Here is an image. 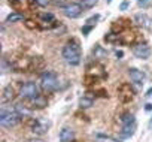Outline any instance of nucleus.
I'll list each match as a JSON object with an SVG mask.
<instances>
[{
    "label": "nucleus",
    "mask_w": 152,
    "mask_h": 142,
    "mask_svg": "<svg viewBox=\"0 0 152 142\" xmlns=\"http://www.w3.org/2000/svg\"><path fill=\"white\" fill-rule=\"evenodd\" d=\"M81 57H82L81 45H79L78 39L72 38V39L67 40L66 45L63 46V58H64L66 63L70 64V66H78V64L81 63Z\"/></svg>",
    "instance_id": "1"
},
{
    "label": "nucleus",
    "mask_w": 152,
    "mask_h": 142,
    "mask_svg": "<svg viewBox=\"0 0 152 142\" xmlns=\"http://www.w3.org/2000/svg\"><path fill=\"white\" fill-rule=\"evenodd\" d=\"M104 78H107L104 66L102 63H93L87 67V72H85V77H84V84L87 87H91V85H96L99 81H102Z\"/></svg>",
    "instance_id": "2"
},
{
    "label": "nucleus",
    "mask_w": 152,
    "mask_h": 142,
    "mask_svg": "<svg viewBox=\"0 0 152 142\" xmlns=\"http://www.w3.org/2000/svg\"><path fill=\"white\" fill-rule=\"evenodd\" d=\"M23 120V114L14 108V109H2V114H0V123L5 129H11L15 127L17 124H20Z\"/></svg>",
    "instance_id": "3"
},
{
    "label": "nucleus",
    "mask_w": 152,
    "mask_h": 142,
    "mask_svg": "<svg viewBox=\"0 0 152 142\" xmlns=\"http://www.w3.org/2000/svg\"><path fill=\"white\" fill-rule=\"evenodd\" d=\"M40 85L42 90L46 93H52L57 90L58 87V79H57V74L52 72V70H48V72H43L40 77Z\"/></svg>",
    "instance_id": "4"
},
{
    "label": "nucleus",
    "mask_w": 152,
    "mask_h": 142,
    "mask_svg": "<svg viewBox=\"0 0 152 142\" xmlns=\"http://www.w3.org/2000/svg\"><path fill=\"white\" fill-rule=\"evenodd\" d=\"M27 124H28L30 130H31L34 135H39V136L48 133V130H49V127H51V123H49L46 118H30Z\"/></svg>",
    "instance_id": "5"
},
{
    "label": "nucleus",
    "mask_w": 152,
    "mask_h": 142,
    "mask_svg": "<svg viewBox=\"0 0 152 142\" xmlns=\"http://www.w3.org/2000/svg\"><path fill=\"white\" fill-rule=\"evenodd\" d=\"M20 94L24 100H28V99H33V97H37L39 96V87L34 81H27L21 85V90H20Z\"/></svg>",
    "instance_id": "6"
},
{
    "label": "nucleus",
    "mask_w": 152,
    "mask_h": 142,
    "mask_svg": "<svg viewBox=\"0 0 152 142\" xmlns=\"http://www.w3.org/2000/svg\"><path fill=\"white\" fill-rule=\"evenodd\" d=\"M118 99L121 100V103H128L134 99V90L128 82H122L118 87Z\"/></svg>",
    "instance_id": "7"
},
{
    "label": "nucleus",
    "mask_w": 152,
    "mask_h": 142,
    "mask_svg": "<svg viewBox=\"0 0 152 142\" xmlns=\"http://www.w3.org/2000/svg\"><path fill=\"white\" fill-rule=\"evenodd\" d=\"M61 9H63V15L67 17V18H70V20L78 18L84 12V9H82V6L79 3H72V2L69 5H66L64 8H61Z\"/></svg>",
    "instance_id": "8"
},
{
    "label": "nucleus",
    "mask_w": 152,
    "mask_h": 142,
    "mask_svg": "<svg viewBox=\"0 0 152 142\" xmlns=\"http://www.w3.org/2000/svg\"><path fill=\"white\" fill-rule=\"evenodd\" d=\"M133 54L136 58H140V60H148L151 57V46L148 43H137L134 48H133Z\"/></svg>",
    "instance_id": "9"
},
{
    "label": "nucleus",
    "mask_w": 152,
    "mask_h": 142,
    "mask_svg": "<svg viewBox=\"0 0 152 142\" xmlns=\"http://www.w3.org/2000/svg\"><path fill=\"white\" fill-rule=\"evenodd\" d=\"M46 105H48V99L42 94H39L37 97L26 100V106L30 109H43V108H46Z\"/></svg>",
    "instance_id": "10"
},
{
    "label": "nucleus",
    "mask_w": 152,
    "mask_h": 142,
    "mask_svg": "<svg viewBox=\"0 0 152 142\" xmlns=\"http://www.w3.org/2000/svg\"><path fill=\"white\" fill-rule=\"evenodd\" d=\"M128 77L134 84H139V85H142L143 81H145V74L137 67H130L128 69Z\"/></svg>",
    "instance_id": "11"
},
{
    "label": "nucleus",
    "mask_w": 152,
    "mask_h": 142,
    "mask_svg": "<svg viewBox=\"0 0 152 142\" xmlns=\"http://www.w3.org/2000/svg\"><path fill=\"white\" fill-rule=\"evenodd\" d=\"M134 21L137 23V26H140L143 29H151L152 27V18L148 17L146 14H136L134 15Z\"/></svg>",
    "instance_id": "12"
},
{
    "label": "nucleus",
    "mask_w": 152,
    "mask_h": 142,
    "mask_svg": "<svg viewBox=\"0 0 152 142\" xmlns=\"http://www.w3.org/2000/svg\"><path fill=\"white\" fill-rule=\"evenodd\" d=\"M15 99V90L11 85H6L2 90V103H11Z\"/></svg>",
    "instance_id": "13"
},
{
    "label": "nucleus",
    "mask_w": 152,
    "mask_h": 142,
    "mask_svg": "<svg viewBox=\"0 0 152 142\" xmlns=\"http://www.w3.org/2000/svg\"><path fill=\"white\" fill-rule=\"evenodd\" d=\"M60 142H75V132L69 127L61 129L60 132Z\"/></svg>",
    "instance_id": "14"
},
{
    "label": "nucleus",
    "mask_w": 152,
    "mask_h": 142,
    "mask_svg": "<svg viewBox=\"0 0 152 142\" xmlns=\"http://www.w3.org/2000/svg\"><path fill=\"white\" fill-rule=\"evenodd\" d=\"M136 38L137 35L134 32H125V33H121V45H133L136 42Z\"/></svg>",
    "instance_id": "15"
},
{
    "label": "nucleus",
    "mask_w": 152,
    "mask_h": 142,
    "mask_svg": "<svg viewBox=\"0 0 152 142\" xmlns=\"http://www.w3.org/2000/svg\"><path fill=\"white\" fill-rule=\"evenodd\" d=\"M20 21H24V15H23L21 12H11V14L6 17V20H5V23H8V24L20 23Z\"/></svg>",
    "instance_id": "16"
},
{
    "label": "nucleus",
    "mask_w": 152,
    "mask_h": 142,
    "mask_svg": "<svg viewBox=\"0 0 152 142\" xmlns=\"http://www.w3.org/2000/svg\"><path fill=\"white\" fill-rule=\"evenodd\" d=\"M134 130H136V124L124 126V127H122V130H121V138H119L118 141H121V139H127V138L133 136V135H134Z\"/></svg>",
    "instance_id": "17"
},
{
    "label": "nucleus",
    "mask_w": 152,
    "mask_h": 142,
    "mask_svg": "<svg viewBox=\"0 0 152 142\" xmlns=\"http://www.w3.org/2000/svg\"><path fill=\"white\" fill-rule=\"evenodd\" d=\"M121 123L122 126H131V124H136V118L131 112H124L121 115Z\"/></svg>",
    "instance_id": "18"
},
{
    "label": "nucleus",
    "mask_w": 152,
    "mask_h": 142,
    "mask_svg": "<svg viewBox=\"0 0 152 142\" xmlns=\"http://www.w3.org/2000/svg\"><path fill=\"white\" fill-rule=\"evenodd\" d=\"M104 40L107 43H121V35L113 33V32H109V33L104 35Z\"/></svg>",
    "instance_id": "19"
},
{
    "label": "nucleus",
    "mask_w": 152,
    "mask_h": 142,
    "mask_svg": "<svg viewBox=\"0 0 152 142\" xmlns=\"http://www.w3.org/2000/svg\"><path fill=\"white\" fill-rule=\"evenodd\" d=\"M106 55H107L106 49H103L100 45H96V46L93 48V57H94V58H103V57H106Z\"/></svg>",
    "instance_id": "20"
},
{
    "label": "nucleus",
    "mask_w": 152,
    "mask_h": 142,
    "mask_svg": "<svg viewBox=\"0 0 152 142\" xmlns=\"http://www.w3.org/2000/svg\"><path fill=\"white\" fill-rule=\"evenodd\" d=\"M93 103H94L93 97H81L79 99V108L81 109H88V108L93 106Z\"/></svg>",
    "instance_id": "21"
},
{
    "label": "nucleus",
    "mask_w": 152,
    "mask_h": 142,
    "mask_svg": "<svg viewBox=\"0 0 152 142\" xmlns=\"http://www.w3.org/2000/svg\"><path fill=\"white\" fill-rule=\"evenodd\" d=\"M99 0H79V5L82 6V9H91L97 5Z\"/></svg>",
    "instance_id": "22"
},
{
    "label": "nucleus",
    "mask_w": 152,
    "mask_h": 142,
    "mask_svg": "<svg viewBox=\"0 0 152 142\" xmlns=\"http://www.w3.org/2000/svg\"><path fill=\"white\" fill-rule=\"evenodd\" d=\"M8 3L14 9H21V8L26 6V0H8Z\"/></svg>",
    "instance_id": "23"
},
{
    "label": "nucleus",
    "mask_w": 152,
    "mask_h": 142,
    "mask_svg": "<svg viewBox=\"0 0 152 142\" xmlns=\"http://www.w3.org/2000/svg\"><path fill=\"white\" fill-rule=\"evenodd\" d=\"M137 5L142 9H148L149 6H152V0H137Z\"/></svg>",
    "instance_id": "24"
},
{
    "label": "nucleus",
    "mask_w": 152,
    "mask_h": 142,
    "mask_svg": "<svg viewBox=\"0 0 152 142\" xmlns=\"http://www.w3.org/2000/svg\"><path fill=\"white\" fill-rule=\"evenodd\" d=\"M99 18H100V15H99V14H96V15L90 17V18L85 21V24H87V26H96V23L99 21Z\"/></svg>",
    "instance_id": "25"
},
{
    "label": "nucleus",
    "mask_w": 152,
    "mask_h": 142,
    "mask_svg": "<svg viewBox=\"0 0 152 142\" xmlns=\"http://www.w3.org/2000/svg\"><path fill=\"white\" fill-rule=\"evenodd\" d=\"M94 93V97H107L109 94H107V91L104 90V88H102V90H96V91H93Z\"/></svg>",
    "instance_id": "26"
},
{
    "label": "nucleus",
    "mask_w": 152,
    "mask_h": 142,
    "mask_svg": "<svg viewBox=\"0 0 152 142\" xmlns=\"http://www.w3.org/2000/svg\"><path fill=\"white\" fill-rule=\"evenodd\" d=\"M51 3L55 5V6H61V8H64L66 5H69L67 0H51Z\"/></svg>",
    "instance_id": "27"
},
{
    "label": "nucleus",
    "mask_w": 152,
    "mask_h": 142,
    "mask_svg": "<svg viewBox=\"0 0 152 142\" xmlns=\"http://www.w3.org/2000/svg\"><path fill=\"white\" fill-rule=\"evenodd\" d=\"M93 29H94V26H87V24H85V26L82 27V35H84V36H88V33H90Z\"/></svg>",
    "instance_id": "28"
},
{
    "label": "nucleus",
    "mask_w": 152,
    "mask_h": 142,
    "mask_svg": "<svg viewBox=\"0 0 152 142\" xmlns=\"http://www.w3.org/2000/svg\"><path fill=\"white\" fill-rule=\"evenodd\" d=\"M128 6H130V2H128V0H124V2L119 5V11H127Z\"/></svg>",
    "instance_id": "29"
},
{
    "label": "nucleus",
    "mask_w": 152,
    "mask_h": 142,
    "mask_svg": "<svg viewBox=\"0 0 152 142\" xmlns=\"http://www.w3.org/2000/svg\"><path fill=\"white\" fill-rule=\"evenodd\" d=\"M33 2L39 6H48L49 5V0H33Z\"/></svg>",
    "instance_id": "30"
},
{
    "label": "nucleus",
    "mask_w": 152,
    "mask_h": 142,
    "mask_svg": "<svg viewBox=\"0 0 152 142\" xmlns=\"http://www.w3.org/2000/svg\"><path fill=\"white\" fill-rule=\"evenodd\" d=\"M26 26H27L28 29H36V27H37V24H36L34 21H31V20H26Z\"/></svg>",
    "instance_id": "31"
},
{
    "label": "nucleus",
    "mask_w": 152,
    "mask_h": 142,
    "mask_svg": "<svg viewBox=\"0 0 152 142\" xmlns=\"http://www.w3.org/2000/svg\"><path fill=\"white\" fill-rule=\"evenodd\" d=\"M115 55H116V58H121V57L124 55V52H122V51H118V49H116V51H115Z\"/></svg>",
    "instance_id": "32"
},
{
    "label": "nucleus",
    "mask_w": 152,
    "mask_h": 142,
    "mask_svg": "<svg viewBox=\"0 0 152 142\" xmlns=\"http://www.w3.org/2000/svg\"><path fill=\"white\" fill-rule=\"evenodd\" d=\"M145 111H152V103H146V106H145Z\"/></svg>",
    "instance_id": "33"
},
{
    "label": "nucleus",
    "mask_w": 152,
    "mask_h": 142,
    "mask_svg": "<svg viewBox=\"0 0 152 142\" xmlns=\"http://www.w3.org/2000/svg\"><path fill=\"white\" fill-rule=\"evenodd\" d=\"M146 96H152V88H149V90L146 91Z\"/></svg>",
    "instance_id": "34"
},
{
    "label": "nucleus",
    "mask_w": 152,
    "mask_h": 142,
    "mask_svg": "<svg viewBox=\"0 0 152 142\" xmlns=\"http://www.w3.org/2000/svg\"><path fill=\"white\" fill-rule=\"evenodd\" d=\"M149 127H152V118H151V123H149Z\"/></svg>",
    "instance_id": "35"
},
{
    "label": "nucleus",
    "mask_w": 152,
    "mask_h": 142,
    "mask_svg": "<svg viewBox=\"0 0 152 142\" xmlns=\"http://www.w3.org/2000/svg\"><path fill=\"white\" fill-rule=\"evenodd\" d=\"M107 3H109V5H110V3H112V0H107Z\"/></svg>",
    "instance_id": "36"
}]
</instances>
